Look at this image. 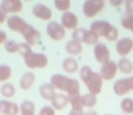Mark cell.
I'll use <instances>...</instances> for the list:
<instances>
[{"instance_id": "cell-18", "label": "cell", "mask_w": 133, "mask_h": 115, "mask_svg": "<svg viewBox=\"0 0 133 115\" xmlns=\"http://www.w3.org/2000/svg\"><path fill=\"white\" fill-rule=\"evenodd\" d=\"M69 103V100L68 95L62 94V93H56L54 98L51 100L52 107L57 111H61V110L65 109Z\"/></svg>"}, {"instance_id": "cell-38", "label": "cell", "mask_w": 133, "mask_h": 115, "mask_svg": "<svg viewBox=\"0 0 133 115\" xmlns=\"http://www.w3.org/2000/svg\"><path fill=\"white\" fill-rule=\"evenodd\" d=\"M83 111H74V110L71 109L70 111H69V115H84Z\"/></svg>"}, {"instance_id": "cell-7", "label": "cell", "mask_w": 133, "mask_h": 115, "mask_svg": "<svg viewBox=\"0 0 133 115\" xmlns=\"http://www.w3.org/2000/svg\"><path fill=\"white\" fill-rule=\"evenodd\" d=\"M19 34L22 35L24 39L26 41V44H28L30 46L37 45L40 42V38H41L40 32L29 24H26L22 28V30H21V32Z\"/></svg>"}, {"instance_id": "cell-16", "label": "cell", "mask_w": 133, "mask_h": 115, "mask_svg": "<svg viewBox=\"0 0 133 115\" xmlns=\"http://www.w3.org/2000/svg\"><path fill=\"white\" fill-rule=\"evenodd\" d=\"M20 107L17 103L9 101H0V113L3 115H18Z\"/></svg>"}, {"instance_id": "cell-19", "label": "cell", "mask_w": 133, "mask_h": 115, "mask_svg": "<svg viewBox=\"0 0 133 115\" xmlns=\"http://www.w3.org/2000/svg\"><path fill=\"white\" fill-rule=\"evenodd\" d=\"M55 88L54 86L52 85L51 83H42L40 86H39V89H38V91H39V94L40 96L42 97L44 100L46 101H50L54 98V96L56 95V91H55Z\"/></svg>"}, {"instance_id": "cell-17", "label": "cell", "mask_w": 133, "mask_h": 115, "mask_svg": "<svg viewBox=\"0 0 133 115\" xmlns=\"http://www.w3.org/2000/svg\"><path fill=\"white\" fill-rule=\"evenodd\" d=\"M6 24H8V26L10 30H12L14 32H17V33H20L22 28L28 23L22 17H17V16H12V17H8L6 19Z\"/></svg>"}, {"instance_id": "cell-39", "label": "cell", "mask_w": 133, "mask_h": 115, "mask_svg": "<svg viewBox=\"0 0 133 115\" xmlns=\"http://www.w3.org/2000/svg\"><path fill=\"white\" fill-rule=\"evenodd\" d=\"M109 3L113 6H119L123 3V1H114V0H111V1H109Z\"/></svg>"}, {"instance_id": "cell-22", "label": "cell", "mask_w": 133, "mask_h": 115, "mask_svg": "<svg viewBox=\"0 0 133 115\" xmlns=\"http://www.w3.org/2000/svg\"><path fill=\"white\" fill-rule=\"evenodd\" d=\"M62 68L68 73H75L78 70V64L72 57H68L62 63Z\"/></svg>"}, {"instance_id": "cell-31", "label": "cell", "mask_w": 133, "mask_h": 115, "mask_svg": "<svg viewBox=\"0 0 133 115\" xmlns=\"http://www.w3.org/2000/svg\"><path fill=\"white\" fill-rule=\"evenodd\" d=\"M54 4H55V6L57 10L64 12V13L68 11L70 7V1L69 0H56Z\"/></svg>"}, {"instance_id": "cell-2", "label": "cell", "mask_w": 133, "mask_h": 115, "mask_svg": "<svg viewBox=\"0 0 133 115\" xmlns=\"http://www.w3.org/2000/svg\"><path fill=\"white\" fill-rule=\"evenodd\" d=\"M50 83L55 89L66 91L68 96L80 94V84L77 79L69 78L63 74H53L50 78Z\"/></svg>"}, {"instance_id": "cell-28", "label": "cell", "mask_w": 133, "mask_h": 115, "mask_svg": "<svg viewBox=\"0 0 133 115\" xmlns=\"http://www.w3.org/2000/svg\"><path fill=\"white\" fill-rule=\"evenodd\" d=\"M120 109L125 114H133V100L131 98H125L120 102Z\"/></svg>"}, {"instance_id": "cell-15", "label": "cell", "mask_w": 133, "mask_h": 115, "mask_svg": "<svg viewBox=\"0 0 133 115\" xmlns=\"http://www.w3.org/2000/svg\"><path fill=\"white\" fill-rule=\"evenodd\" d=\"M0 6L6 14L19 13L23 9V3L19 0H4L1 2Z\"/></svg>"}, {"instance_id": "cell-41", "label": "cell", "mask_w": 133, "mask_h": 115, "mask_svg": "<svg viewBox=\"0 0 133 115\" xmlns=\"http://www.w3.org/2000/svg\"><path fill=\"white\" fill-rule=\"evenodd\" d=\"M131 79H132V82H133V76H132V77H131Z\"/></svg>"}, {"instance_id": "cell-20", "label": "cell", "mask_w": 133, "mask_h": 115, "mask_svg": "<svg viewBox=\"0 0 133 115\" xmlns=\"http://www.w3.org/2000/svg\"><path fill=\"white\" fill-rule=\"evenodd\" d=\"M36 81V76L33 73L31 72H28V73H24L23 76L21 77L20 81H19V86L22 90H26L30 89L32 87V85L34 84Z\"/></svg>"}, {"instance_id": "cell-27", "label": "cell", "mask_w": 133, "mask_h": 115, "mask_svg": "<svg viewBox=\"0 0 133 115\" xmlns=\"http://www.w3.org/2000/svg\"><path fill=\"white\" fill-rule=\"evenodd\" d=\"M120 24H121L122 27L124 29L129 30L133 34V15H129V14L125 13L121 17Z\"/></svg>"}, {"instance_id": "cell-40", "label": "cell", "mask_w": 133, "mask_h": 115, "mask_svg": "<svg viewBox=\"0 0 133 115\" xmlns=\"http://www.w3.org/2000/svg\"><path fill=\"white\" fill-rule=\"evenodd\" d=\"M84 115H98V113L96 111H89L84 113Z\"/></svg>"}, {"instance_id": "cell-42", "label": "cell", "mask_w": 133, "mask_h": 115, "mask_svg": "<svg viewBox=\"0 0 133 115\" xmlns=\"http://www.w3.org/2000/svg\"><path fill=\"white\" fill-rule=\"evenodd\" d=\"M108 115H110V114H108Z\"/></svg>"}, {"instance_id": "cell-30", "label": "cell", "mask_w": 133, "mask_h": 115, "mask_svg": "<svg viewBox=\"0 0 133 115\" xmlns=\"http://www.w3.org/2000/svg\"><path fill=\"white\" fill-rule=\"evenodd\" d=\"M82 97H83L84 107H88V108L94 107L97 104V102H98L96 95H93L91 93H88V94L83 95Z\"/></svg>"}, {"instance_id": "cell-13", "label": "cell", "mask_w": 133, "mask_h": 115, "mask_svg": "<svg viewBox=\"0 0 133 115\" xmlns=\"http://www.w3.org/2000/svg\"><path fill=\"white\" fill-rule=\"evenodd\" d=\"M133 49V40L129 37H124L117 42L116 50L117 53L124 58L127 56Z\"/></svg>"}, {"instance_id": "cell-34", "label": "cell", "mask_w": 133, "mask_h": 115, "mask_svg": "<svg viewBox=\"0 0 133 115\" xmlns=\"http://www.w3.org/2000/svg\"><path fill=\"white\" fill-rule=\"evenodd\" d=\"M30 50H32V48L28 44H26V43H21V44H19L18 53H19V55H21L22 56L25 53H28V51H30Z\"/></svg>"}, {"instance_id": "cell-4", "label": "cell", "mask_w": 133, "mask_h": 115, "mask_svg": "<svg viewBox=\"0 0 133 115\" xmlns=\"http://www.w3.org/2000/svg\"><path fill=\"white\" fill-rule=\"evenodd\" d=\"M25 64L30 69H43L48 65V59L45 53H34L32 50L23 55Z\"/></svg>"}, {"instance_id": "cell-29", "label": "cell", "mask_w": 133, "mask_h": 115, "mask_svg": "<svg viewBox=\"0 0 133 115\" xmlns=\"http://www.w3.org/2000/svg\"><path fill=\"white\" fill-rule=\"evenodd\" d=\"M12 70L11 67L8 64H1L0 65V82H6L11 77Z\"/></svg>"}, {"instance_id": "cell-1", "label": "cell", "mask_w": 133, "mask_h": 115, "mask_svg": "<svg viewBox=\"0 0 133 115\" xmlns=\"http://www.w3.org/2000/svg\"><path fill=\"white\" fill-rule=\"evenodd\" d=\"M79 77L87 86L89 93L93 95L99 94L103 84V79L99 73L93 72L89 66L84 65L79 70Z\"/></svg>"}, {"instance_id": "cell-21", "label": "cell", "mask_w": 133, "mask_h": 115, "mask_svg": "<svg viewBox=\"0 0 133 115\" xmlns=\"http://www.w3.org/2000/svg\"><path fill=\"white\" fill-rule=\"evenodd\" d=\"M65 50H66V53L71 55H78L82 52V44L81 43L72 39L66 44Z\"/></svg>"}, {"instance_id": "cell-6", "label": "cell", "mask_w": 133, "mask_h": 115, "mask_svg": "<svg viewBox=\"0 0 133 115\" xmlns=\"http://www.w3.org/2000/svg\"><path fill=\"white\" fill-rule=\"evenodd\" d=\"M105 7V2L102 0H87L82 6V11L85 17L89 18L96 17Z\"/></svg>"}, {"instance_id": "cell-25", "label": "cell", "mask_w": 133, "mask_h": 115, "mask_svg": "<svg viewBox=\"0 0 133 115\" xmlns=\"http://www.w3.org/2000/svg\"><path fill=\"white\" fill-rule=\"evenodd\" d=\"M35 104L31 101L26 100L20 105L21 115H35Z\"/></svg>"}, {"instance_id": "cell-11", "label": "cell", "mask_w": 133, "mask_h": 115, "mask_svg": "<svg viewBox=\"0 0 133 115\" xmlns=\"http://www.w3.org/2000/svg\"><path fill=\"white\" fill-rule=\"evenodd\" d=\"M93 53H94V56L96 60L99 64H104L108 61H109L110 52H109L108 46L103 43H98L96 45H94Z\"/></svg>"}, {"instance_id": "cell-14", "label": "cell", "mask_w": 133, "mask_h": 115, "mask_svg": "<svg viewBox=\"0 0 133 115\" xmlns=\"http://www.w3.org/2000/svg\"><path fill=\"white\" fill-rule=\"evenodd\" d=\"M61 26L66 29L76 30L78 26V17L71 12H65L61 16Z\"/></svg>"}, {"instance_id": "cell-24", "label": "cell", "mask_w": 133, "mask_h": 115, "mask_svg": "<svg viewBox=\"0 0 133 115\" xmlns=\"http://www.w3.org/2000/svg\"><path fill=\"white\" fill-rule=\"evenodd\" d=\"M69 100L72 110L74 111H83L84 103H83V97L80 94L73 95V96H68Z\"/></svg>"}, {"instance_id": "cell-35", "label": "cell", "mask_w": 133, "mask_h": 115, "mask_svg": "<svg viewBox=\"0 0 133 115\" xmlns=\"http://www.w3.org/2000/svg\"><path fill=\"white\" fill-rule=\"evenodd\" d=\"M125 4L126 13L129 15H133V0H128L124 2Z\"/></svg>"}, {"instance_id": "cell-12", "label": "cell", "mask_w": 133, "mask_h": 115, "mask_svg": "<svg viewBox=\"0 0 133 115\" xmlns=\"http://www.w3.org/2000/svg\"><path fill=\"white\" fill-rule=\"evenodd\" d=\"M32 14L34 17L41 20L48 21L52 17V10L44 4H36L32 8Z\"/></svg>"}, {"instance_id": "cell-36", "label": "cell", "mask_w": 133, "mask_h": 115, "mask_svg": "<svg viewBox=\"0 0 133 115\" xmlns=\"http://www.w3.org/2000/svg\"><path fill=\"white\" fill-rule=\"evenodd\" d=\"M8 41V35H6V32L0 30V44H5Z\"/></svg>"}, {"instance_id": "cell-32", "label": "cell", "mask_w": 133, "mask_h": 115, "mask_svg": "<svg viewBox=\"0 0 133 115\" xmlns=\"http://www.w3.org/2000/svg\"><path fill=\"white\" fill-rule=\"evenodd\" d=\"M4 46L6 52H8V53H13L18 52L19 44H17V43L14 40H8L4 44Z\"/></svg>"}, {"instance_id": "cell-33", "label": "cell", "mask_w": 133, "mask_h": 115, "mask_svg": "<svg viewBox=\"0 0 133 115\" xmlns=\"http://www.w3.org/2000/svg\"><path fill=\"white\" fill-rule=\"evenodd\" d=\"M55 109L52 106H44L43 108H41V110L39 111L38 115H55Z\"/></svg>"}, {"instance_id": "cell-23", "label": "cell", "mask_w": 133, "mask_h": 115, "mask_svg": "<svg viewBox=\"0 0 133 115\" xmlns=\"http://www.w3.org/2000/svg\"><path fill=\"white\" fill-rule=\"evenodd\" d=\"M118 69L124 74H130L133 72V64L129 59L128 58H121L117 64Z\"/></svg>"}, {"instance_id": "cell-3", "label": "cell", "mask_w": 133, "mask_h": 115, "mask_svg": "<svg viewBox=\"0 0 133 115\" xmlns=\"http://www.w3.org/2000/svg\"><path fill=\"white\" fill-rule=\"evenodd\" d=\"M90 30L97 34L98 37H104L109 42H114L118 37V29L108 21H94L90 26Z\"/></svg>"}, {"instance_id": "cell-37", "label": "cell", "mask_w": 133, "mask_h": 115, "mask_svg": "<svg viewBox=\"0 0 133 115\" xmlns=\"http://www.w3.org/2000/svg\"><path fill=\"white\" fill-rule=\"evenodd\" d=\"M6 14L2 9V7L0 6V24H3L6 21Z\"/></svg>"}, {"instance_id": "cell-5", "label": "cell", "mask_w": 133, "mask_h": 115, "mask_svg": "<svg viewBox=\"0 0 133 115\" xmlns=\"http://www.w3.org/2000/svg\"><path fill=\"white\" fill-rule=\"evenodd\" d=\"M98 35L92 32L91 30H87L85 28H77L72 34V39L79 43H84L89 45L95 44L98 43Z\"/></svg>"}, {"instance_id": "cell-26", "label": "cell", "mask_w": 133, "mask_h": 115, "mask_svg": "<svg viewBox=\"0 0 133 115\" xmlns=\"http://www.w3.org/2000/svg\"><path fill=\"white\" fill-rule=\"evenodd\" d=\"M0 93L5 98H12L16 94V88L12 83L5 82L0 87Z\"/></svg>"}, {"instance_id": "cell-9", "label": "cell", "mask_w": 133, "mask_h": 115, "mask_svg": "<svg viewBox=\"0 0 133 115\" xmlns=\"http://www.w3.org/2000/svg\"><path fill=\"white\" fill-rule=\"evenodd\" d=\"M46 33L54 41H60L66 35L65 28L57 21H50L46 26Z\"/></svg>"}, {"instance_id": "cell-8", "label": "cell", "mask_w": 133, "mask_h": 115, "mask_svg": "<svg viewBox=\"0 0 133 115\" xmlns=\"http://www.w3.org/2000/svg\"><path fill=\"white\" fill-rule=\"evenodd\" d=\"M113 91L118 96H124L133 91V82L131 78H123L116 81L113 84Z\"/></svg>"}, {"instance_id": "cell-10", "label": "cell", "mask_w": 133, "mask_h": 115, "mask_svg": "<svg viewBox=\"0 0 133 115\" xmlns=\"http://www.w3.org/2000/svg\"><path fill=\"white\" fill-rule=\"evenodd\" d=\"M118 65L114 61H108L104 64H102L101 68H100L99 74L101 78L105 81L112 80L117 74L118 72Z\"/></svg>"}]
</instances>
